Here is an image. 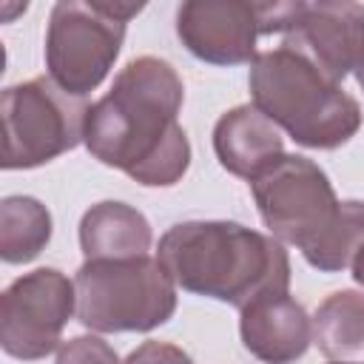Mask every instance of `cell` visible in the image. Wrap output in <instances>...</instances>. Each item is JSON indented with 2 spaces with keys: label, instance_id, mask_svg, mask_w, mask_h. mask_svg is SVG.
<instances>
[{
  "label": "cell",
  "instance_id": "6da1fadb",
  "mask_svg": "<svg viewBox=\"0 0 364 364\" xmlns=\"http://www.w3.org/2000/svg\"><path fill=\"white\" fill-rule=\"evenodd\" d=\"M179 105L182 80L165 60H131L111 91L91 105L85 148L142 185H173L191 162L188 136L176 122Z\"/></svg>",
  "mask_w": 364,
  "mask_h": 364
},
{
  "label": "cell",
  "instance_id": "7a4b0ae2",
  "mask_svg": "<svg viewBox=\"0 0 364 364\" xmlns=\"http://www.w3.org/2000/svg\"><path fill=\"white\" fill-rule=\"evenodd\" d=\"M156 262L182 290L239 310L290 287V262L282 242L236 222L173 225L159 239Z\"/></svg>",
  "mask_w": 364,
  "mask_h": 364
},
{
  "label": "cell",
  "instance_id": "3957f363",
  "mask_svg": "<svg viewBox=\"0 0 364 364\" xmlns=\"http://www.w3.org/2000/svg\"><path fill=\"white\" fill-rule=\"evenodd\" d=\"M250 94L270 122H279L307 148H338L361 125L358 102L310 60L284 46L253 57Z\"/></svg>",
  "mask_w": 364,
  "mask_h": 364
},
{
  "label": "cell",
  "instance_id": "277c9868",
  "mask_svg": "<svg viewBox=\"0 0 364 364\" xmlns=\"http://www.w3.org/2000/svg\"><path fill=\"white\" fill-rule=\"evenodd\" d=\"M77 316L100 333L154 330L176 310V290L156 259H88L77 270Z\"/></svg>",
  "mask_w": 364,
  "mask_h": 364
},
{
  "label": "cell",
  "instance_id": "5b68a950",
  "mask_svg": "<svg viewBox=\"0 0 364 364\" xmlns=\"http://www.w3.org/2000/svg\"><path fill=\"white\" fill-rule=\"evenodd\" d=\"M139 11L142 3H57L46 37L51 80L74 97L97 88L119 54L125 23Z\"/></svg>",
  "mask_w": 364,
  "mask_h": 364
},
{
  "label": "cell",
  "instance_id": "8992f818",
  "mask_svg": "<svg viewBox=\"0 0 364 364\" xmlns=\"http://www.w3.org/2000/svg\"><path fill=\"white\" fill-rule=\"evenodd\" d=\"M91 105L51 77L11 85L3 94V168H34L85 136Z\"/></svg>",
  "mask_w": 364,
  "mask_h": 364
},
{
  "label": "cell",
  "instance_id": "52a82bcc",
  "mask_svg": "<svg viewBox=\"0 0 364 364\" xmlns=\"http://www.w3.org/2000/svg\"><path fill=\"white\" fill-rule=\"evenodd\" d=\"M250 191L270 233L279 242L296 245L301 253L333 228L341 205L318 165L287 154L256 173Z\"/></svg>",
  "mask_w": 364,
  "mask_h": 364
},
{
  "label": "cell",
  "instance_id": "ba28073f",
  "mask_svg": "<svg viewBox=\"0 0 364 364\" xmlns=\"http://www.w3.org/2000/svg\"><path fill=\"white\" fill-rule=\"evenodd\" d=\"M74 284L51 267L34 270L17 279L0 304V341L14 358H43L48 355L74 310Z\"/></svg>",
  "mask_w": 364,
  "mask_h": 364
},
{
  "label": "cell",
  "instance_id": "9c48e42d",
  "mask_svg": "<svg viewBox=\"0 0 364 364\" xmlns=\"http://www.w3.org/2000/svg\"><path fill=\"white\" fill-rule=\"evenodd\" d=\"M282 46L310 60L333 82H341L353 68L364 65V6L304 3Z\"/></svg>",
  "mask_w": 364,
  "mask_h": 364
},
{
  "label": "cell",
  "instance_id": "30bf717a",
  "mask_svg": "<svg viewBox=\"0 0 364 364\" xmlns=\"http://www.w3.org/2000/svg\"><path fill=\"white\" fill-rule=\"evenodd\" d=\"M176 34L191 54L216 65L247 63L262 34L259 3L193 0L176 11Z\"/></svg>",
  "mask_w": 364,
  "mask_h": 364
},
{
  "label": "cell",
  "instance_id": "8fae6325",
  "mask_svg": "<svg viewBox=\"0 0 364 364\" xmlns=\"http://www.w3.org/2000/svg\"><path fill=\"white\" fill-rule=\"evenodd\" d=\"M242 341L264 364H290L313 341V324L290 293L256 299L242 310Z\"/></svg>",
  "mask_w": 364,
  "mask_h": 364
},
{
  "label": "cell",
  "instance_id": "7c38bea8",
  "mask_svg": "<svg viewBox=\"0 0 364 364\" xmlns=\"http://www.w3.org/2000/svg\"><path fill=\"white\" fill-rule=\"evenodd\" d=\"M213 148L222 168L253 179L282 156V136L256 105H239L216 122Z\"/></svg>",
  "mask_w": 364,
  "mask_h": 364
},
{
  "label": "cell",
  "instance_id": "4fadbf2b",
  "mask_svg": "<svg viewBox=\"0 0 364 364\" xmlns=\"http://www.w3.org/2000/svg\"><path fill=\"white\" fill-rule=\"evenodd\" d=\"M80 245H82L85 262L148 256L151 225L139 210L122 202H100L82 216Z\"/></svg>",
  "mask_w": 364,
  "mask_h": 364
},
{
  "label": "cell",
  "instance_id": "5bb4252c",
  "mask_svg": "<svg viewBox=\"0 0 364 364\" xmlns=\"http://www.w3.org/2000/svg\"><path fill=\"white\" fill-rule=\"evenodd\" d=\"M318 350L341 364H364V296L353 290L333 293L313 318Z\"/></svg>",
  "mask_w": 364,
  "mask_h": 364
},
{
  "label": "cell",
  "instance_id": "9a60e30c",
  "mask_svg": "<svg viewBox=\"0 0 364 364\" xmlns=\"http://www.w3.org/2000/svg\"><path fill=\"white\" fill-rule=\"evenodd\" d=\"M51 236L48 210L28 196H11L0 210V253L6 262L34 259Z\"/></svg>",
  "mask_w": 364,
  "mask_h": 364
},
{
  "label": "cell",
  "instance_id": "2e32d148",
  "mask_svg": "<svg viewBox=\"0 0 364 364\" xmlns=\"http://www.w3.org/2000/svg\"><path fill=\"white\" fill-rule=\"evenodd\" d=\"M364 245V202H341L333 228L304 250V259L321 273H336L353 262L358 247Z\"/></svg>",
  "mask_w": 364,
  "mask_h": 364
},
{
  "label": "cell",
  "instance_id": "e0dca14e",
  "mask_svg": "<svg viewBox=\"0 0 364 364\" xmlns=\"http://www.w3.org/2000/svg\"><path fill=\"white\" fill-rule=\"evenodd\" d=\"M57 364H119L117 353L102 341V338H71L68 344H63Z\"/></svg>",
  "mask_w": 364,
  "mask_h": 364
},
{
  "label": "cell",
  "instance_id": "ac0fdd59",
  "mask_svg": "<svg viewBox=\"0 0 364 364\" xmlns=\"http://www.w3.org/2000/svg\"><path fill=\"white\" fill-rule=\"evenodd\" d=\"M125 364H191V358L173 347V344H165V341H145L139 350H134L128 355Z\"/></svg>",
  "mask_w": 364,
  "mask_h": 364
},
{
  "label": "cell",
  "instance_id": "d6986e66",
  "mask_svg": "<svg viewBox=\"0 0 364 364\" xmlns=\"http://www.w3.org/2000/svg\"><path fill=\"white\" fill-rule=\"evenodd\" d=\"M353 279L358 284H364V245L358 247V253L353 256Z\"/></svg>",
  "mask_w": 364,
  "mask_h": 364
},
{
  "label": "cell",
  "instance_id": "ffe728a7",
  "mask_svg": "<svg viewBox=\"0 0 364 364\" xmlns=\"http://www.w3.org/2000/svg\"><path fill=\"white\" fill-rule=\"evenodd\" d=\"M358 82H361V88H364V65L358 68Z\"/></svg>",
  "mask_w": 364,
  "mask_h": 364
},
{
  "label": "cell",
  "instance_id": "44dd1931",
  "mask_svg": "<svg viewBox=\"0 0 364 364\" xmlns=\"http://www.w3.org/2000/svg\"><path fill=\"white\" fill-rule=\"evenodd\" d=\"M336 364H341V361H336Z\"/></svg>",
  "mask_w": 364,
  "mask_h": 364
}]
</instances>
